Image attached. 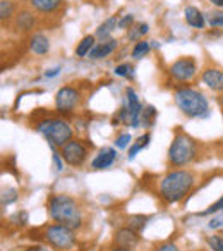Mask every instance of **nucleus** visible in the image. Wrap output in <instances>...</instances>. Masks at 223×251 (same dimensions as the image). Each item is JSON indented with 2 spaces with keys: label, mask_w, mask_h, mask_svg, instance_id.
<instances>
[{
  "label": "nucleus",
  "mask_w": 223,
  "mask_h": 251,
  "mask_svg": "<svg viewBox=\"0 0 223 251\" xmlns=\"http://www.w3.org/2000/svg\"><path fill=\"white\" fill-rule=\"evenodd\" d=\"M194 176L189 171H174L167 174L160 182V195L167 203H177L191 191Z\"/></svg>",
  "instance_id": "f257e3e1"
},
{
  "label": "nucleus",
  "mask_w": 223,
  "mask_h": 251,
  "mask_svg": "<svg viewBox=\"0 0 223 251\" xmlns=\"http://www.w3.org/2000/svg\"><path fill=\"white\" fill-rule=\"evenodd\" d=\"M48 212L55 222L67 226L70 229H77L83 222L81 219V212L77 203L74 201L70 196L67 195H55L52 196L48 203Z\"/></svg>",
  "instance_id": "f03ea898"
},
{
  "label": "nucleus",
  "mask_w": 223,
  "mask_h": 251,
  "mask_svg": "<svg viewBox=\"0 0 223 251\" xmlns=\"http://www.w3.org/2000/svg\"><path fill=\"white\" fill-rule=\"evenodd\" d=\"M175 103L189 117H202L208 114V100L202 93L191 88H180L175 91Z\"/></svg>",
  "instance_id": "7ed1b4c3"
},
{
  "label": "nucleus",
  "mask_w": 223,
  "mask_h": 251,
  "mask_svg": "<svg viewBox=\"0 0 223 251\" xmlns=\"http://www.w3.org/2000/svg\"><path fill=\"white\" fill-rule=\"evenodd\" d=\"M36 129L48 140V143L59 145V147L69 143L72 138V131L67 126V122L60 121V119H45V121L38 122Z\"/></svg>",
  "instance_id": "20e7f679"
},
{
  "label": "nucleus",
  "mask_w": 223,
  "mask_h": 251,
  "mask_svg": "<svg viewBox=\"0 0 223 251\" xmlns=\"http://www.w3.org/2000/svg\"><path fill=\"white\" fill-rule=\"evenodd\" d=\"M196 155V143L185 134H177L168 148V162L175 167L185 165L194 158Z\"/></svg>",
  "instance_id": "39448f33"
},
{
  "label": "nucleus",
  "mask_w": 223,
  "mask_h": 251,
  "mask_svg": "<svg viewBox=\"0 0 223 251\" xmlns=\"http://www.w3.org/2000/svg\"><path fill=\"white\" fill-rule=\"evenodd\" d=\"M45 239L57 250H67V248H70L74 244V232L70 227L55 224V226L46 227Z\"/></svg>",
  "instance_id": "423d86ee"
},
{
  "label": "nucleus",
  "mask_w": 223,
  "mask_h": 251,
  "mask_svg": "<svg viewBox=\"0 0 223 251\" xmlns=\"http://www.w3.org/2000/svg\"><path fill=\"white\" fill-rule=\"evenodd\" d=\"M86 153H88L86 147L77 140H70L69 143H66L62 147L64 160H66L69 165H72V167H77V165L83 164L84 158H86Z\"/></svg>",
  "instance_id": "0eeeda50"
},
{
  "label": "nucleus",
  "mask_w": 223,
  "mask_h": 251,
  "mask_svg": "<svg viewBox=\"0 0 223 251\" xmlns=\"http://www.w3.org/2000/svg\"><path fill=\"white\" fill-rule=\"evenodd\" d=\"M77 101H79V93H77L74 88L70 86H64L60 88L59 91H57L55 95V107L57 110L60 112H72L74 107L77 105Z\"/></svg>",
  "instance_id": "6e6552de"
},
{
  "label": "nucleus",
  "mask_w": 223,
  "mask_h": 251,
  "mask_svg": "<svg viewBox=\"0 0 223 251\" xmlns=\"http://www.w3.org/2000/svg\"><path fill=\"white\" fill-rule=\"evenodd\" d=\"M170 74L178 81H191L196 74V62L191 59V57L178 59L177 62L172 64Z\"/></svg>",
  "instance_id": "1a4fd4ad"
},
{
  "label": "nucleus",
  "mask_w": 223,
  "mask_h": 251,
  "mask_svg": "<svg viewBox=\"0 0 223 251\" xmlns=\"http://www.w3.org/2000/svg\"><path fill=\"white\" fill-rule=\"evenodd\" d=\"M127 97V114H129V124L133 127H139L141 124V114H143V105L137 100V95L133 88H127L126 90Z\"/></svg>",
  "instance_id": "9d476101"
},
{
  "label": "nucleus",
  "mask_w": 223,
  "mask_h": 251,
  "mask_svg": "<svg viewBox=\"0 0 223 251\" xmlns=\"http://www.w3.org/2000/svg\"><path fill=\"white\" fill-rule=\"evenodd\" d=\"M115 243L119 248H126V250H133L139 243V234L137 230L131 229V227H122L115 232Z\"/></svg>",
  "instance_id": "9b49d317"
},
{
  "label": "nucleus",
  "mask_w": 223,
  "mask_h": 251,
  "mask_svg": "<svg viewBox=\"0 0 223 251\" xmlns=\"http://www.w3.org/2000/svg\"><path fill=\"white\" fill-rule=\"evenodd\" d=\"M115 158H117V151L113 150V148H103V150L94 157V160L91 162V167L96 169V171L107 169L115 162Z\"/></svg>",
  "instance_id": "f8f14e48"
},
{
  "label": "nucleus",
  "mask_w": 223,
  "mask_h": 251,
  "mask_svg": "<svg viewBox=\"0 0 223 251\" xmlns=\"http://www.w3.org/2000/svg\"><path fill=\"white\" fill-rule=\"evenodd\" d=\"M202 81L208 84L211 90L222 91L223 90V73L218 69H208L202 74Z\"/></svg>",
  "instance_id": "ddd939ff"
},
{
  "label": "nucleus",
  "mask_w": 223,
  "mask_h": 251,
  "mask_svg": "<svg viewBox=\"0 0 223 251\" xmlns=\"http://www.w3.org/2000/svg\"><path fill=\"white\" fill-rule=\"evenodd\" d=\"M115 49H117L115 40H107V42H101L98 45H94L93 50L89 52V57L91 59H103V57H107L108 53H112Z\"/></svg>",
  "instance_id": "4468645a"
},
{
  "label": "nucleus",
  "mask_w": 223,
  "mask_h": 251,
  "mask_svg": "<svg viewBox=\"0 0 223 251\" xmlns=\"http://www.w3.org/2000/svg\"><path fill=\"white\" fill-rule=\"evenodd\" d=\"M185 21H187L189 26L196 29H201L204 26V16L199 12V9L196 7H187L185 9Z\"/></svg>",
  "instance_id": "2eb2a0df"
},
{
  "label": "nucleus",
  "mask_w": 223,
  "mask_h": 251,
  "mask_svg": "<svg viewBox=\"0 0 223 251\" xmlns=\"http://www.w3.org/2000/svg\"><path fill=\"white\" fill-rule=\"evenodd\" d=\"M50 49V42L45 35H35L31 38V50L38 55H45Z\"/></svg>",
  "instance_id": "dca6fc26"
},
{
  "label": "nucleus",
  "mask_w": 223,
  "mask_h": 251,
  "mask_svg": "<svg viewBox=\"0 0 223 251\" xmlns=\"http://www.w3.org/2000/svg\"><path fill=\"white\" fill-rule=\"evenodd\" d=\"M119 26V19L113 16V18H110V19H107V21L103 23V25H100L98 26V29H96V36L98 38H107L108 35H110L113 29Z\"/></svg>",
  "instance_id": "f3484780"
},
{
  "label": "nucleus",
  "mask_w": 223,
  "mask_h": 251,
  "mask_svg": "<svg viewBox=\"0 0 223 251\" xmlns=\"http://www.w3.org/2000/svg\"><path fill=\"white\" fill-rule=\"evenodd\" d=\"M62 0H31V5L40 12H52L60 5Z\"/></svg>",
  "instance_id": "a211bd4d"
},
{
  "label": "nucleus",
  "mask_w": 223,
  "mask_h": 251,
  "mask_svg": "<svg viewBox=\"0 0 223 251\" xmlns=\"http://www.w3.org/2000/svg\"><path fill=\"white\" fill-rule=\"evenodd\" d=\"M33 25H35V18L29 12H19L18 18H16V26L22 31H29Z\"/></svg>",
  "instance_id": "6ab92c4d"
},
{
  "label": "nucleus",
  "mask_w": 223,
  "mask_h": 251,
  "mask_svg": "<svg viewBox=\"0 0 223 251\" xmlns=\"http://www.w3.org/2000/svg\"><path fill=\"white\" fill-rule=\"evenodd\" d=\"M94 47V36H84L83 40H81V43L77 45L76 49V53L77 57H84V55H89V52L93 50Z\"/></svg>",
  "instance_id": "aec40b11"
},
{
  "label": "nucleus",
  "mask_w": 223,
  "mask_h": 251,
  "mask_svg": "<svg viewBox=\"0 0 223 251\" xmlns=\"http://www.w3.org/2000/svg\"><path fill=\"white\" fill-rule=\"evenodd\" d=\"M155 119H156V110H155V107L148 105L146 108H143V114H141V122H143V126L151 127L153 122H155Z\"/></svg>",
  "instance_id": "412c9836"
},
{
  "label": "nucleus",
  "mask_w": 223,
  "mask_h": 251,
  "mask_svg": "<svg viewBox=\"0 0 223 251\" xmlns=\"http://www.w3.org/2000/svg\"><path fill=\"white\" fill-rule=\"evenodd\" d=\"M148 143H150V134H144V136H141L139 140L136 141V143L131 147L129 150V160H134V157L137 155V151L143 150L144 147H148Z\"/></svg>",
  "instance_id": "4be33fe9"
},
{
  "label": "nucleus",
  "mask_w": 223,
  "mask_h": 251,
  "mask_svg": "<svg viewBox=\"0 0 223 251\" xmlns=\"http://www.w3.org/2000/svg\"><path fill=\"white\" fill-rule=\"evenodd\" d=\"M150 49H151L150 43L144 42V40H141V42H137L136 47L133 49V57L134 59H143V57L150 52Z\"/></svg>",
  "instance_id": "5701e85b"
},
{
  "label": "nucleus",
  "mask_w": 223,
  "mask_h": 251,
  "mask_svg": "<svg viewBox=\"0 0 223 251\" xmlns=\"http://www.w3.org/2000/svg\"><path fill=\"white\" fill-rule=\"evenodd\" d=\"M146 222H148V217H144V215H131L129 217V227L134 230H137V232H139L141 229H144Z\"/></svg>",
  "instance_id": "b1692460"
},
{
  "label": "nucleus",
  "mask_w": 223,
  "mask_h": 251,
  "mask_svg": "<svg viewBox=\"0 0 223 251\" xmlns=\"http://www.w3.org/2000/svg\"><path fill=\"white\" fill-rule=\"evenodd\" d=\"M11 14H12V4L7 2V0H2V2H0V18L7 19V18H11Z\"/></svg>",
  "instance_id": "393cba45"
},
{
  "label": "nucleus",
  "mask_w": 223,
  "mask_h": 251,
  "mask_svg": "<svg viewBox=\"0 0 223 251\" xmlns=\"http://www.w3.org/2000/svg\"><path fill=\"white\" fill-rule=\"evenodd\" d=\"M208 244L213 251H223V237H220V236L208 237Z\"/></svg>",
  "instance_id": "a878e982"
},
{
  "label": "nucleus",
  "mask_w": 223,
  "mask_h": 251,
  "mask_svg": "<svg viewBox=\"0 0 223 251\" xmlns=\"http://www.w3.org/2000/svg\"><path fill=\"white\" fill-rule=\"evenodd\" d=\"M208 23L213 26V28H218V26L223 28V12H213V14L208 18Z\"/></svg>",
  "instance_id": "bb28decb"
},
{
  "label": "nucleus",
  "mask_w": 223,
  "mask_h": 251,
  "mask_svg": "<svg viewBox=\"0 0 223 251\" xmlns=\"http://www.w3.org/2000/svg\"><path fill=\"white\" fill-rule=\"evenodd\" d=\"M16 198H18V191H16V189H7V191H4V195H2V203L9 205V203L16 201Z\"/></svg>",
  "instance_id": "cd10ccee"
},
{
  "label": "nucleus",
  "mask_w": 223,
  "mask_h": 251,
  "mask_svg": "<svg viewBox=\"0 0 223 251\" xmlns=\"http://www.w3.org/2000/svg\"><path fill=\"white\" fill-rule=\"evenodd\" d=\"M131 140H133V138H131V134H120V136L115 140V147L119 148V150H124V148L131 143Z\"/></svg>",
  "instance_id": "c85d7f7f"
},
{
  "label": "nucleus",
  "mask_w": 223,
  "mask_h": 251,
  "mask_svg": "<svg viewBox=\"0 0 223 251\" xmlns=\"http://www.w3.org/2000/svg\"><path fill=\"white\" fill-rule=\"evenodd\" d=\"M220 210H223V196L218 200L216 203H213L211 206H209L208 210H204V212L201 213V215H209V213H215V212H220Z\"/></svg>",
  "instance_id": "c756f323"
},
{
  "label": "nucleus",
  "mask_w": 223,
  "mask_h": 251,
  "mask_svg": "<svg viewBox=\"0 0 223 251\" xmlns=\"http://www.w3.org/2000/svg\"><path fill=\"white\" fill-rule=\"evenodd\" d=\"M131 71H133L131 64H122V66H117L115 67V74H117V76H129Z\"/></svg>",
  "instance_id": "7c9ffc66"
},
{
  "label": "nucleus",
  "mask_w": 223,
  "mask_h": 251,
  "mask_svg": "<svg viewBox=\"0 0 223 251\" xmlns=\"http://www.w3.org/2000/svg\"><path fill=\"white\" fill-rule=\"evenodd\" d=\"M50 147H52V150H53V164L57 165V171H64V164H62V160H60L59 151L55 150V145L50 143Z\"/></svg>",
  "instance_id": "2f4dec72"
},
{
  "label": "nucleus",
  "mask_w": 223,
  "mask_h": 251,
  "mask_svg": "<svg viewBox=\"0 0 223 251\" xmlns=\"http://www.w3.org/2000/svg\"><path fill=\"white\" fill-rule=\"evenodd\" d=\"M134 23V18L131 14H127V16H124L122 19H119V28H127L129 25H133Z\"/></svg>",
  "instance_id": "473e14b6"
},
{
  "label": "nucleus",
  "mask_w": 223,
  "mask_h": 251,
  "mask_svg": "<svg viewBox=\"0 0 223 251\" xmlns=\"http://www.w3.org/2000/svg\"><path fill=\"white\" fill-rule=\"evenodd\" d=\"M155 251H178V250H177V246H175V244L165 243V244H161V246H158Z\"/></svg>",
  "instance_id": "72a5a7b5"
},
{
  "label": "nucleus",
  "mask_w": 223,
  "mask_h": 251,
  "mask_svg": "<svg viewBox=\"0 0 223 251\" xmlns=\"http://www.w3.org/2000/svg\"><path fill=\"white\" fill-rule=\"evenodd\" d=\"M209 229H216V227H222L223 226V217H216V219H213L211 222L208 224Z\"/></svg>",
  "instance_id": "f704fd0d"
},
{
  "label": "nucleus",
  "mask_w": 223,
  "mask_h": 251,
  "mask_svg": "<svg viewBox=\"0 0 223 251\" xmlns=\"http://www.w3.org/2000/svg\"><path fill=\"white\" fill-rule=\"evenodd\" d=\"M59 71H60V67H55V69H50V71H46V73H45V76H46V77H53V76H57V74H59Z\"/></svg>",
  "instance_id": "c9c22d12"
},
{
  "label": "nucleus",
  "mask_w": 223,
  "mask_h": 251,
  "mask_svg": "<svg viewBox=\"0 0 223 251\" xmlns=\"http://www.w3.org/2000/svg\"><path fill=\"white\" fill-rule=\"evenodd\" d=\"M213 5H216V7H223V0H209Z\"/></svg>",
  "instance_id": "e433bc0d"
},
{
  "label": "nucleus",
  "mask_w": 223,
  "mask_h": 251,
  "mask_svg": "<svg viewBox=\"0 0 223 251\" xmlns=\"http://www.w3.org/2000/svg\"><path fill=\"white\" fill-rule=\"evenodd\" d=\"M113 251H133V250H126V248H119V250H113Z\"/></svg>",
  "instance_id": "4c0bfd02"
}]
</instances>
